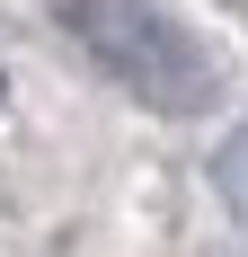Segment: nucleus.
Here are the masks:
<instances>
[{"label":"nucleus","mask_w":248,"mask_h":257,"mask_svg":"<svg viewBox=\"0 0 248 257\" xmlns=\"http://www.w3.org/2000/svg\"><path fill=\"white\" fill-rule=\"evenodd\" d=\"M62 27L98 53L124 89H142L151 106H169V115L213 106V62L195 53V36L160 0H62Z\"/></svg>","instance_id":"obj_1"},{"label":"nucleus","mask_w":248,"mask_h":257,"mask_svg":"<svg viewBox=\"0 0 248 257\" xmlns=\"http://www.w3.org/2000/svg\"><path fill=\"white\" fill-rule=\"evenodd\" d=\"M213 178H222V195H230V213L248 222V124H239V142H222V160H213Z\"/></svg>","instance_id":"obj_2"}]
</instances>
